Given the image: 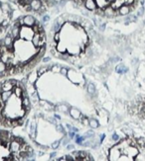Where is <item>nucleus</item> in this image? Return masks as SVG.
<instances>
[{
    "label": "nucleus",
    "mask_w": 145,
    "mask_h": 161,
    "mask_svg": "<svg viewBox=\"0 0 145 161\" xmlns=\"http://www.w3.org/2000/svg\"><path fill=\"white\" fill-rule=\"evenodd\" d=\"M104 138H105V134H101V141H103Z\"/></svg>",
    "instance_id": "44"
},
{
    "label": "nucleus",
    "mask_w": 145,
    "mask_h": 161,
    "mask_svg": "<svg viewBox=\"0 0 145 161\" xmlns=\"http://www.w3.org/2000/svg\"><path fill=\"white\" fill-rule=\"evenodd\" d=\"M56 109H59V110H60L61 112H69V111H70V109L67 108L65 105H61V106H59L58 108L56 107Z\"/></svg>",
    "instance_id": "27"
},
{
    "label": "nucleus",
    "mask_w": 145,
    "mask_h": 161,
    "mask_svg": "<svg viewBox=\"0 0 145 161\" xmlns=\"http://www.w3.org/2000/svg\"><path fill=\"white\" fill-rule=\"evenodd\" d=\"M121 153H122V151H121L116 145H113L112 147H110L108 150V159L110 161H117Z\"/></svg>",
    "instance_id": "2"
},
{
    "label": "nucleus",
    "mask_w": 145,
    "mask_h": 161,
    "mask_svg": "<svg viewBox=\"0 0 145 161\" xmlns=\"http://www.w3.org/2000/svg\"><path fill=\"white\" fill-rule=\"evenodd\" d=\"M9 23H10V19H6V20H4L3 22L1 23V26L3 28H7V27H9Z\"/></svg>",
    "instance_id": "30"
},
{
    "label": "nucleus",
    "mask_w": 145,
    "mask_h": 161,
    "mask_svg": "<svg viewBox=\"0 0 145 161\" xmlns=\"http://www.w3.org/2000/svg\"><path fill=\"white\" fill-rule=\"evenodd\" d=\"M69 138L70 139H73V138H75V136H76V134H75V132L74 131H70V132H69Z\"/></svg>",
    "instance_id": "33"
},
{
    "label": "nucleus",
    "mask_w": 145,
    "mask_h": 161,
    "mask_svg": "<svg viewBox=\"0 0 145 161\" xmlns=\"http://www.w3.org/2000/svg\"><path fill=\"white\" fill-rule=\"evenodd\" d=\"M49 121H50V122L52 123V124L56 125V121H55V119H53V118H49Z\"/></svg>",
    "instance_id": "40"
},
{
    "label": "nucleus",
    "mask_w": 145,
    "mask_h": 161,
    "mask_svg": "<svg viewBox=\"0 0 145 161\" xmlns=\"http://www.w3.org/2000/svg\"><path fill=\"white\" fill-rule=\"evenodd\" d=\"M56 127H57V131H58L59 132H62V134H65V136H66V132H65V131H64V127H62L61 125H57Z\"/></svg>",
    "instance_id": "31"
},
{
    "label": "nucleus",
    "mask_w": 145,
    "mask_h": 161,
    "mask_svg": "<svg viewBox=\"0 0 145 161\" xmlns=\"http://www.w3.org/2000/svg\"><path fill=\"white\" fill-rule=\"evenodd\" d=\"M51 60V58H43V62H48V61Z\"/></svg>",
    "instance_id": "39"
},
{
    "label": "nucleus",
    "mask_w": 145,
    "mask_h": 161,
    "mask_svg": "<svg viewBox=\"0 0 145 161\" xmlns=\"http://www.w3.org/2000/svg\"><path fill=\"white\" fill-rule=\"evenodd\" d=\"M57 155V152H52V154L50 155V158H54Z\"/></svg>",
    "instance_id": "42"
},
{
    "label": "nucleus",
    "mask_w": 145,
    "mask_h": 161,
    "mask_svg": "<svg viewBox=\"0 0 145 161\" xmlns=\"http://www.w3.org/2000/svg\"><path fill=\"white\" fill-rule=\"evenodd\" d=\"M34 35H35V32L32 27L24 25L20 28V34H19V38L20 39L24 40V41H31Z\"/></svg>",
    "instance_id": "1"
},
{
    "label": "nucleus",
    "mask_w": 145,
    "mask_h": 161,
    "mask_svg": "<svg viewBox=\"0 0 145 161\" xmlns=\"http://www.w3.org/2000/svg\"><path fill=\"white\" fill-rule=\"evenodd\" d=\"M144 13V7H140L139 10L137 11V17H139V16H142Z\"/></svg>",
    "instance_id": "32"
},
{
    "label": "nucleus",
    "mask_w": 145,
    "mask_h": 161,
    "mask_svg": "<svg viewBox=\"0 0 145 161\" xmlns=\"http://www.w3.org/2000/svg\"><path fill=\"white\" fill-rule=\"evenodd\" d=\"M68 72H69V69L66 67H61V70H60V73L62 75H64V76H67L68 75Z\"/></svg>",
    "instance_id": "28"
},
{
    "label": "nucleus",
    "mask_w": 145,
    "mask_h": 161,
    "mask_svg": "<svg viewBox=\"0 0 145 161\" xmlns=\"http://www.w3.org/2000/svg\"><path fill=\"white\" fill-rule=\"evenodd\" d=\"M56 49H57V51H60V53H67V48H66V46H65V45H62L60 42H57Z\"/></svg>",
    "instance_id": "17"
},
{
    "label": "nucleus",
    "mask_w": 145,
    "mask_h": 161,
    "mask_svg": "<svg viewBox=\"0 0 145 161\" xmlns=\"http://www.w3.org/2000/svg\"><path fill=\"white\" fill-rule=\"evenodd\" d=\"M60 143H61V141L60 140H57V141H54L53 143H52V145H51V147L53 148V149H57L60 146Z\"/></svg>",
    "instance_id": "29"
},
{
    "label": "nucleus",
    "mask_w": 145,
    "mask_h": 161,
    "mask_svg": "<svg viewBox=\"0 0 145 161\" xmlns=\"http://www.w3.org/2000/svg\"><path fill=\"white\" fill-rule=\"evenodd\" d=\"M55 118H56V119H59V120L61 119V117H60V116H59V115H57V114H56V115H55Z\"/></svg>",
    "instance_id": "45"
},
{
    "label": "nucleus",
    "mask_w": 145,
    "mask_h": 161,
    "mask_svg": "<svg viewBox=\"0 0 145 161\" xmlns=\"http://www.w3.org/2000/svg\"><path fill=\"white\" fill-rule=\"evenodd\" d=\"M23 19H24V24L26 26H29V27H33L35 25V23H36V19L31 15L25 16V17H23Z\"/></svg>",
    "instance_id": "9"
},
{
    "label": "nucleus",
    "mask_w": 145,
    "mask_h": 161,
    "mask_svg": "<svg viewBox=\"0 0 145 161\" xmlns=\"http://www.w3.org/2000/svg\"><path fill=\"white\" fill-rule=\"evenodd\" d=\"M130 12H131V9H130V6L127 5V4H123V5L118 9V13H119V15L121 16H126L128 14H130Z\"/></svg>",
    "instance_id": "7"
},
{
    "label": "nucleus",
    "mask_w": 145,
    "mask_h": 161,
    "mask_svg": "<svg viewBox=\"0 0 145 161\" xmlns=\"http://www.w3.org/2000/svg\"><path fill=\"white\" fill-rule=\"evenodd\" d=\"M0 87H1L2 91H12L14 85L11 83L10 80H7V81H4L0 84Z\"/></svg>",
    "instance_id": "8"
},
{
    "label": "nucleus",
    "mask_w": 145,
    "mask_h": 161,
    "mask_svg": "<svg viewBox=\"0 0 145 161\" xmlns=\"http://www.w3.org/2000/svg\"><path fill=\"white\" fill-rule=\"evenodd\" d=\"M63 1H70V0H63Z\"/></svg>",
    "instance_id": "48"
},
{
    "label": "nucleus",
    "mask_w": 145,
    "mask_h": 161,
    "mask_svg": "<svg viewBox=\"0 0 145 161\" xmlns=\"http://www.w3.org/2000/svg\"><path fill=\"white\" fill-rule=\"evenodd\" d=\"M30 5H31V7H32V10L38 11L42 6V1L41 0H31Z\"/></svg>",
    "instance_id": "12"
},
{
    "label": "nucleus",
    "mask_w": 145,
    "mask_h": 161,
    "mask_svg": "<svg viewBox=\"0 0 145 161\" xmlns=\"http://www.w3.org/2000/svg\"><path fill=\"white\" fill-rule=\"evenodd\" d=\"M69 113H70L71 117H72L73 119H75V120H80V118H82V113H80V111L78 110V109H76V108H70Z\"/></svg>",
    "instance_id": "10"
},
{
    "label": "nucleus",
    "mask_w": 145,
    "mask_h": 161,
    "mask_svg": "<svg viewBox=\"0 0 145 161\" xmlns=\"http://www.w3.org/2000/svg\"><path fill=\"white\" fill-rule=\"evenodd\" d=\"M133 3H135V0H126L124 4H127V5H132Z\"/></svg>",
    "instance_id": "37"
},
{
    "label": "nucleus",
    "mask_w": 145,
    "mask_h": 161,
    "mask_svg": "<svg viewBox=\"0 0 145 161\" xmlns=\"http://www.w3.org/2000/svg\"><path fill=\"white\" fill-rule=\"evenodd\" d=\"M23 91H24V90H23V88L21 86H14L13 90H12L13 94H15V95L17 96L18 98H22Z\"/></svg>",
    "instance_id": "15"
},
{
    "label": "nucleus",
    "mask_w": 145,
    "mask_h": 161,
    "mask_svg": "<svg viewBox=\"0 0 145 161\" xmlns=\"http://www.w3.org/2000/svg\"><path fill=\"white\" fill-rule=\"evenodd\" d=\"M5 71H6V63L0 60V74L3 76V75H5V74H4Z\"/></svg>",
    "instance_id": "23"
},
{
    "label": "nucleus",
    "mask_w": 145,
    "mask_h": 161,
    "mask_svg": "<svg viewBox=\"0 0 145 161\" xmlns=\"http://www.w3.org/2000/svg\"><path fill=\"white\" fill-rule=\"evenodd\" d=\"M53 39H54V41H56L57 42H60V41H61V34H60V32H56V33H54V37H53Z\"/></svg>",
    "instance_id": "24"
},
{
    "label": "nucleus",
    "mask_w": 145,
    "mask_h": 161,
    "mask_svg": "<svg viewBox=\"0 0 145 161\" xmlns=\"http://www.w3.org/2000/svg\"><path fill=\"white\" fill-rule=\"evenodd\" d=\"M39 104L42 106L43 108H45L46 110H54V109H56V107H54L53 104L49 103L48 101H45V100H40L39 101Z\"/></svg>",
    "instance_id": "13"
},
{
    "label": "nucleus",
    "mask_w": 145,
    "mask_h": 161,
    "mask_svg": "<svg viewBox=\"0 0 145 161\" xmlns=\"http://www.w3.org/2000/svg\"><path fill=\"white\" fill-rule=\"evenodd\" d=\"M2 118H3V115H2V109L0 108V122H1Z\"/></svg>",
    "instance_id": "43"
},
{
    "label": "nucleus",
    "mask_w": 145,
    "mask_h": 161,
    "mask_svg": "<svg viewBox=\"0 0 145 161\" xmlns=\"http://www.w3.org/2000/svg\"><path fill=\"white\" fill-rule=\"evenodd\" d=\"M111 140L112 141H115V143H117V141H119L120 140V137H119V136H118L117 134H113L112 136H111Z\"/></svg>",
    "instance_id": "26"
},
{
    "label": "nucleus",
    "mask_w": 145,
    "mask_h": 161,
    "mask_svg": "<svg viewBox=\"0 0 145 161\" xmlns=\"http://www.w3.org/2000/svg\"><path fill=\"white\" fill-rule=\"evenodd\" d=\"M38 77H39V75H38L37 72H30V74L28 75V83L30 84H35V82L37 81Z\"/></svg>",
    "instance_id": "14"
},
{
    "label": "nucleus",
    "mask_w": 145,
    "mask_h": 161,
    "mask_svg": "<svg viewBox=\"0 0 145 161\" xmlns=\"http://www.w3.org/2000/svg\"><path fill=\"white\" fill-rule=\"evenodd\" d=\"M127 71V68L125 67L124 65L122 64V63H120V64H118L117 65V67H116V72L117 73H125Z\"/></svg>",
    "instance_id": "19"
},
{
    "label": "nucleus",
    "mask_w": 145,
    "mask_h": 161,
    "mask_svg": "<svg viewBox=\"0 0 145 161\" xmlns=\"http://www.w3.org/2000/svg\"><path fill=\"white\" fill-rule=\"evenodd\" d=\"M10 2H12V3H15V4H18L19 2H20V0H9Z\"/></svg>",
    "instance_id": "41"
},
{
    "label": "nucleus",
    "mask_w": 145,
    "mask_h": 161,
    "mask_svg": "<svg viewBox=\"0 0 145 161\" xmlns=\"http://www.w3.org/2000/svg\"><path fill=\"white\" fill-rule=\"evenodd\" d=\"M41 34L40 33H35V35L33 36L32 40H31V42H32V45L35 47V48H38L39 47V42L41 41Z\"/></svg>",
    "instance_id": "11"
},
{
    "label": "nucleus",
    "mask_w": 145,
    "mask_h": 161,
    "mask_svg": "<svg viewBox=\"0 0 145 161\" xmlns=\"http://www.w3.org/2000/svg\"><path fill=\"white\" fill-rule=\"evenodd\" d=\"M60 70H61L60 65H53V66H52V67H51V71H52V72H54V73L60 72Z\"/></svg>",
    "instance_id": "25"
},
{
    "label": "nucleus",
    "mask_w": 145,
    "mask_h": 161,
    "mask_svg": "<svg viewBox=\"0 0 145 161\" xmlns=\"http://www.w3.org/2000/svg\"><path fill=\"white\" fill-rule=\"evenodd\" d=\"M20 147H21V143L18 141L17 139L14 138L13 140L10 141V144L8 146L9 152L10 153H17L20 151Z\"/></svg>",
    "instance_id": "3"
},
{
    "label": "nucleus",
    "mask_w": 145,
    "mask_h": 161,
    "mask_svg": "<svg viewBox=\"0 0 145 161\" xmlns=\"http://www.w3.org/2000/svg\"><path fill=\"white\" fill-rule=\"evenodd\" d=\"M0 137H1V132H0Z\"/></svg>",
    "instance_id": "49"
},
{
    "label": "nucleus",
    "mask_w": 145,
    "mask_h": 161,
    "mask_svg": "<svg viewBox=\"0 0 145 161\" xmlns=\"http://www.w3.org/2000/svg\"><path fill=\"white\" fill-rule=\"evenodd\" d=\"M48 70H50V68L48 67V65H45V66H41V67L39 68V69L37 70V73H38V75H42V74H44L45 72H47Z\"/></svg>",
    "instance_id": "21"
},
{
    "label": "nucleus",
    "mask_w": 145,
    "mask_h": 161,
    "mask_svg": "<svg viewBox=\"0 0 145 161\" xmlns=\"http://www.w3.org/2000/svg\"><path fill=\"white\" fill-rule=\"evenodd\" d=\"M49 19H50V17H49L48 15L43 16V18H42V22H43V23H46L47 21H49Z\"/></svg>",
    "instance_id": "36"
},
{
    "label": "nucleus",
    "mask_w": 145,
    "mask_h": 161,
    "mask_svg": "<svg viewBox=\"0 0 145 161\" xmlns=\"http://www.w3.org/2000/svg\"><path fill=\"white\" fill-rule=\"evenodd\" d=\"M67 149H68V150H74V149H75V145L71 143H68L67 144Z\"/></svg>",
    "instance_id": "34"
},
{
    "label": "nucleus",
    "mask_w": 145,
    "mask_h": 161,
    "mask_svg": "<svg viewBox=\"0 0 145 161\" xmlns=\"http://www.w3.org/2000/svg\"><path fill=\"white\" fill-rule=\"evenodd\" d=\"M69 140H70V139H69L68 137H66V138H63V140H62V144H63L64 146L67 145V144L69 143Z\"/></svg>",
    "instance_id": "35"
},
{
    "label": "nucleus",
    "mask_w": 145,
    "mask_h": 161,
    "mask_svg": "<svg viewBox=\"0 0 145 161\" xmlns=\"http://www.w3.org/2000/svg\"><path fill=\"white\" fill-rule=\"evenodd\" d=\"M87 92H89V94H91V95H94L96 94V86H94L92 83H89L87 86Z\"/></svg>",
    "instance_id": "18"
},
{
    "label": "nucleus",
    "mask_w": 145,
    "mask_h": 161,
    "mask_svg": "<svg viewBox=\"0 0 145 161\" xmlns=\"http://www.w3.org/2000/svg\"><path fill=\"white\" fill-rule=\"evenodd\" d=\"M1 93H2V89H1V87H0V95H1Z\"/></svg>",
    "instance_id": "47"
},
{
    "label": "nucleus",
    "mask_w": 145,
    "mask_h": 161,
    "mask_svg": "<svg viewBox=\"0 0 145 161\" xmlns=\"http://www.w3.org/2000/svg\"><path fill=\"white\" fill-rule=\"evenodd\" d=\"M85 7L87 10L94 12L97 8V3L96 0H85Z\"/></svg>",
    "instance_id": "5"
},
{
    "label": "nucleus",
    "mask_w": 145,
    "mask_h": 161,
    "mask_svg": "<svg viewBox=\"0 0 145 161\" xmlns=\"http://www.w3.org/2000/svg\"><path fill=\"white\" fill-rule=\"evenodd\" d=\"M4 29H5V28H3V27H2V26H1V25H0V33H1V32H2V31H3Z\"/></svg>",
    "instance_id": "46"
},
{
    "label": "nucleus",
    "mask_w": 145,
    "mask_h": 161,
    "mask_svg": "<svg viewBox=\"0 0 145 161\" xmlns=\"http://www.w3.org/2000/svg\"><path fill=\"white\" fill-rule=\"evenodd\" d=\"M89 125L92 127V129H97L99 124V122H97L96 119H91V120H89Z\"/></svg>",
    "instance_id": "20"
},
{
    "label": "nucleus",
    "mask_w": 145,
    "mask_h": 161,
    "mask_svg": "<svg viewBox=\"0 0 145 161\" xmlns=\"http://www.w3.org/2000/svg\"><path fill=\"white\" fill-rule=\"evenodd\" d=\"M61 29H62V25L58 22V21H55V23H54V25H53V32L54 33L60 32Z\"/></svg>",
    "instance_id": "22"
},
{
    "label": "nucleus",
    "mask_w": 145,
    "mask_h": 161,
    "mask_svg": "<svg viewBox=\"0 0 145 161\" xmlns=\"http://www.w3.org/2000/svg\"><path fill=\"white\" fill-rule=\"evenodd\" d=\"M109 1H113V0H109Z\"/></svg>",
    "instance_id": "50"
},
{
    "label": "nucleus",
    "mask_w": 145,
    "mask_h": 161,
    "mask_svg": "<svg viewBox=\"0 0 145 161\" xmlns=\"http://www.w3.org/2000/svg\"><path fill=\"white\" fill-rule=\"evenodd\" d=\"M99 30H101V31H103L104 29H105V24H104V25L103 24V25L99 26Z\"/></svg>",
    "instance_id": "38"
},
{
    "label": "nucleus",
    "mask_w": 145,
    "mask_h": 161,
    "mask_svg": "<svg viewBox=\"0 0 145 161\" xmlns=\"http://www.w3.org/2000/svg\"><path fill=\"white\" fill-rule=\"evenodd\" d=\"M20 25L18 24V22H16L15 24L12 28H11V35H12V37L14 38L15 40H18L19 39V34H20Z\"/></svg>",
    "instance_id": "6"
},
{
    "label": "nucleus",
    "mask_w": 145,
    "mask_h": 161,
    "mask_svg": "<svg viewBox=\"0 0 145 161\" xmlns=\"http://www.w3.org/2000/svg\"><path fill=\"white\" fill-rule=\"evenodd\" d=\"M122 152L134 158L135 156H136L139 153V149H138V147H137V146L131 145V144H130V145H128L127 147L122 151Z\"/></svg>",
    "instance_id": "4"
},
{
    "label": "nucleus",
    "mask_w": 145,
    "mask_h": 161,
    "mask_svg": "<svg viewBox=\"0 0 145 161\" xmlns=\"http://www.w3.org/2000/svg\"><path fill=\"white\" fill-rule=\"evenodd\" d=\"M13 94V92L12 91H2V93H1V98H2V100H3L5 103H7V101L10 99V97L11 95Z\"/></svg>",
    "instance_id": "16"
}]
</instances>
